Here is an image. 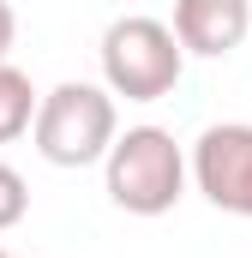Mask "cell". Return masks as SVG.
<instances>
[{
	"label": "cell",
	"instance_id": "obj_8",
	"mask_svg": "<svg viewBox=\"0 0 252 258\" xmlns=\"http://www.w3.org/2000/svg\"><path fill=\"white\" fill-rule=\"evenodd\" d=\"M12 42H18V12H12V0H0V60L12 54Z\"/></svg>",
	"mask_w": 252,
	"mask_h": 258
},
{
	"label": "cell",
	"instance_id": "obj_9",
	"mask_svg": "<svg viewBox=\"0 0 252 258\" xmlns=\"http://www.w3.org/2000/svg\"><path fill=\"white\" fill-rule=\"evenodd\" d=\"M0 258H6V252H0Z\"/></svg>",
	"mask_w": 252,
	"mask_h": 258
},
{
	"label": "cell",
	"instance_id": "obj_6",
	"mask_svg": "<svg viewBox=\"0 0 252 258\" xmlns=\"http://www.w3.org/2000/svg\"><path fill=\"white\" fill-rule=\"evenodd\" d=\"M30 114H36V84H30V72H18L12 60H0V144L24 138V132H30Z\"/></svg>",
	"mask_w": 252,
	"mask_h": 258
},
{
	"label": "cell",
	"instance_id": "obj_4",
	"mask_svg": "<svg viewBox=\"0 0 252 258\" xmlns=\"http://www.w3.org/2000/svg\"><path fill=\"white\" fill-rule=\"evenodd\" d=\"M186 174L216 210L252 216V126L246 120L204 126L198 144H192V156H186Z\"/></svg>",
	"mask_w": 252,
	"mask_h": 258
},
{
	"label": "cell",
	"instance_id": "obj_2",
	"mask_svg": "<svg viewBox=\"0 0 252 258\" xmlns=\"http://www.w3.org/2000/svg\"><path fill=\"white\" fill-rule=\"evenodd\" d=\"M102 180L126 216H168L186 192V150L168 126H126L102 156Z\"/></svg>",
	"mask_w": 252,
	"mask_h": 258
},
{
	"label": "cell",
	"instance_id": "obj_5",
	"mask_svg": "<svg viewBox=\"0 0 252 258\" xmlns=\"http://www.w3.org/2000/svg\"><path fill=\"white\" fill-rule=\"evenodd\" d=\"M174 42L186 54H204V60H222L246 42L252 30V0H174Z\"/></svg>",
	"mask_w": 252,
	"mask_h": 258
},
{
	"label": "cell",
	"instance_id": "obj_1",
	"mask_svg": "<svg viewBox=\"0 0 252 258\" xmlns=\"http://www.w3.org/2000/svg\"><path fill=\"white\" fill-rule=\"evenodd\" d=\"M114 132H120L114 96L102 84H78V78L42 90L36 114H30V144L54 168H90V162H102L108 144H114Z\"/></svg>",
	"mask_w": 252,
	"mask_h": 258
},
{
	"label": "cell",
	"instance_id": "obj_3",
	"mask_svg": "<svg viewBox=\"0 0 252 258\" xmlns=\"http://www.w3.org/2000/svg\"><path fill=\"white\" fill-rule=\"evenodd\" d=\"M102 90L108 96H126V102H162L180 72H186V48L174 42V30L162 18H114L102 30Z\"/></svg>",
	"mask_w": 252,
	"mask_h": 258
},
{
	"label": "cell",
	"instance_id": "obj_7",
	"mask_svg": "<svg viewBox=\"0 0 252 258\" xmlns=\"http://www.w3.org/2000/svg\"><path fill=\"white\" fill-rule=\"evenodd\" d=\"M24 210H30V186H24V174H18L12 162H0V234L18 228Z\"/></svg>",
	"mask_w": 252,
	"mask_h": 258
}]
</instances>
